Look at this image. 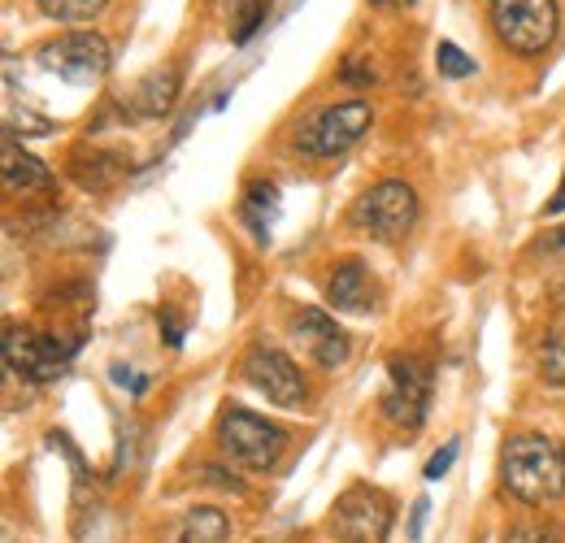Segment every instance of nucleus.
I'll use <instances>...</instances> for the list:
<instances>
[{"label": "nucleus", "mask_w": 565, "mask_h": 543, "mask_svg": "<svg viewBox=\"0 0 565 543\" xmlns=\"http://www.w3.org/2000/svg\"><path fill=\"white\" fill-rule=\"evenodd\" d=\"M0 174H4V188L9 192H40V188H53V170L31 157L26 148H18V139L4 131V148H0Z\"/></svg>", "instance_id": "14"}, {"label": "nucleus", "mask_w": 565, "mask_h": 543, "mask_svg": "<svg viewBox=\"0 0 565 543\" xmlns=\"http://www.w3.org/2000/svg\"><path fill=\"white\" fill-rule=\"evenodd\" d=\"M266 13H270V0H235V31H231V40L235 44H248L262 31Z\"/></svg>", "instance_id": "19"}, {"label": "nucleus", "mask_w": 565, "mask_h": 543, "mask_svg": "<svg viewBox=\"0 0 565 543\" xmlns=\"http://www.w3.org/2000/svg\"><path fill=\"white\" fill-rule=\"evenodd\" d=\"M430 405V365L418 356H396L387 365V392H383V417L414 430L423 426Z\"/></svg>", "instance_id": "10"}, {"label": "nucleus", "mask_w": 565, "mask_h": 543, "mask_svg": "<svg viewBox=\"0 0 565 543\" xmlns=\"http://www.w3.org/2000/svg\"><path fill=\"white\" fill-rule=\"evenodd\" d=\"M291 331H296V343H300L322 370H340V365L349 361V352H353L349 331H344L331 313H322V309H300V313L291 318Z\"/></svg>", "instance_id": "11"}, {"label": "nucleus", "mask_w": 565, "mask_h": 543, "mask_svg": "<svg viewBox=\"0 0 565 543\" xmlns=\"http://www.w3.org/2000/svg\"><path fill=\"white\" fill-rule=\"evenodd\" d=\"M226 535H231V518H226L222 509L201 504V509L179 513V518L161 531V543H226Z\"/></svg>", "instance_id": "15"}, {"label": "nucleus", "mask_w": 565, "mask_h": 543, "mask_svg": "<svg viewBox=\"0 0 565 543\" xmlns=\"http://www.w3.org/2000/svg\"><path fill=\"white\" fill-rule=\"evenodd\" d=\"M500 487L522 504H553L565 496V448L548 435H513L500 448Z\"/></svg>", "instance_id": "1"}, {"label": "nucleus", "mask_w": 565, "mask_h": 543, "mask_svg": "<svg viewBox=\"0 0 565 543\" xmlns=\"http://www.w3.org/2000/svg\"><path fill=\"white\" fill-rule=\"evenodd\" d=\"M327 300H331V309H340V313H370L374 309V278L365 270V262H356V257H344L331 278H327Z\"/></svg>", "instance_id": "13"}, {"label": "nucleus", "mask_w": 565, "mask_h": 543, "mask_svg": "<svg viewBox=\"0 0 565 543\" xmlns=\"http://www.w3.org/2000/svg\"><path fill=\"white\" fill-rule=\"evenodd\" d=\"M114 383H122V387H131L136 396H140L143 387H148V379H136V374H131L127 365H118V370H114Z\"/></svg>", "instance_id": "26"}, {"label": "nucleus", "mask_w": 565, "mask_h": 543, "mask_svg": "<svg viewBox=\"0 0 565 543\" xmlns=\"http://www.w3.org/2000/svg\"><path fill=\"white\" fill-rule=\"evenodd\" d=\"M544 213H565V174H562V183H557V196L544 204Z\"/></svg>", "instance_id": "27"}, {"label": "nucleus", "mask_w": 565, "mask_h": 543, "mask_svg": "<svg viewBox=\"0 0 565 543\" xmlns=\"http://www.w3.org/2000/svg\"><path fill=\"white\" fill-rule=\"evenodd\" d=\"M540 248H565V231H562V235H553L548 244H540Z\"/></svg>", "instance_id": "28"}, {"label": "nucleus", "mask_w": 565, "mask_h": 543, "mask_svg": "<svg viewBox=\"0 0 565 543\" xmlns=\"http://www.w3.org/2000/svg\"><path fill=\"white\" fill-rule=\"evenodd\" d=\"M374 123V109L365 100H340V105H327L318 109L300 131H296V148L305 157H340L349 152L356 139L370 131Z\"/></svg>", "instance_id": "6"}, {"label": "nucleus", "mask_w": 565, "mask_h": 543, "mask_svg": "<svg viewBox=\"0 0 565 543\" xmlns=\"http://www.w3.org/2000/svg\"><path fill=\"white\" fill-rule=\"evenodd\" d=\"M71 343H62L57 336H40L31 327H9L4 331V365L26 379V383H53L62 379L66 361H71Z\"/></svg>", "instance_id": "9"}, {"label": "nucleus", "mask_w": 565, "mask_h": 543, "mask_svg": "<svg viewBox=\"0 0 565 543\" xmlns=\"http://www.w3.org/2000/svg\"><path fill=\"white\" fill-rule=\"evenodd\" d=\"M495 40L518 57H540L562 26L557 0H492L488 4Z\"/></svg>", "instance_id": "4"}, {"label": "nucleus", "mask_w": 565, "mask_h": 543, "mask_svg": "<svg viewBox=\"0 0 565 543\" xmlns=\"http://www.w3.org/2000/svg\"><path fill=\"white\" fill-rule=\"evenodd\" d=\"M244 379L279 408H300L309 401V383H305L300 365L287 352L270 348V343H253L244 352Z\"/></svg>", "instance_id": "7"}, {"label": "nucleus", "mask_w": 565, "mask_h": 543, "mask_svg": "<svg viewBox=\"0 0 565 543\" xmlns=\"http://www.w3.org/2000/svg\"><path fill=\"white\" fill-rule=\"evenodd\" d=\"M344 78H349V83H356V87H370V83H374V70L349 62V66H344Z\"/></svg>", "instance_id": "25"}, {"label": "nucleus", "mask_w": 565, "mask_h": 543, "mask_svg": "<svg viewBox=\"0 0 565 543\" xmlns=\"http://www.w3.org/2000/svg\"><path fill=\"white\" fill-rule=\"evenodd\" d=\"M504 543H562V531L553 522H540V518H526V522H513L504 531Z\"/></svg>", "instance_id": "20"}, {"label": "nucleus", "mask_w": 565, "mask_h": 543, "mask_svg": "<svg viewBox=\"0 0 565 543\" xmlns=\"http://www.w3.org/2000/svg\"><path fill=\"white\" fill-rule=\"evenodd\" d=\"M35 4H40V13L53 18V22H92V18L105 13L109 0H35Z\"/></svg>", "instance_id": "18"}, {"label": "nucleus", "mask_w": 565, "mask_h": 543, "mask_svg": "<svg viewBox=\"0 0 565 543\" xmlns=\"http://www.w3.org/2000/svg\"><path fill=\"white\" fill-rule=\"evenodd\" d=\"M217 444L226 453V461H235L239 470H253V475H266L275 470L287 448V435L282 426L248 413V408H226L217 417Z\"/></svg>", "instance_id": "3"}, {"label": "nucleus", "mask_w": 565, "mask_h": 543, "mask_svg": "<svg viewBox=\"0 0 565 543\" xmlns=\"http://www.w3.org/2000/svg\"><path fill=\"white\" fill-rule=\"evenodd\" d=\"M179 92H183V70L174 66H157L148 70L140 83L127 92V109L136 118H166L174 105H179Z\"/></svg>", "instance_id": "12"}, {"label": "nucleus", "mask_w": 565, "mask_h": 543, "mask_svg": "<svg viewBox=\"0 0 565 543\" xmlns=\"http://www.w3.org/2000/svg\"><path fill=\"white\" fill-rule=\"evenodd\" d=\"M40 66L57 78H66L74 87H92L100 83L114 66V49L100 31H66L57 40H49L40 49Z\"/></svg>", "instance_id": "5"}, {"label": "nucleus", "mask_w": 565, "mask_h": 543, "mask_svg": "<svg viewBox=\"0 0 565 543\" xmlns=\"http://www.w3.org/2000/svg\"><path fill=\"white\" fill-rule=\"evenodd\" d=\"M405 4H414V0H405Z\"/></svg>", "instance_id": "29"}, {"label": "nucleus", "mask_w": 565, "mask_h": 543, "mask_svg": "<svg viewBox=\"0 0 565 543\" xmlns=\"http://www.w3.org/2000/svg\"><path fill=\"white\" fill-rule=\"evenodd\" d=\"M418 213H423V204H418V192L409 183L383 179V183H374L356 196L353 209H349V222L356 231H365L370 239L396 244L418 226Z\"/></svg>", "instance_id": "2"}, {"label": "nucleus", "mask_w": 565, "mask_h": 543, "mask_svg": "<svg viewBox=\"0 0 565 543\" xmlns=\"http://www.w3.org/2000/svg\"><path fill=\"white\" fill-rule=\"evenodd\" d=\"M331 531L344 543H383L387 531H392V504H387V496L379 487H365V482L349 487L335 500Z\"/></svg>", "instance_id": "8"}, {"label": "nucleus", "mask_w": 565, "mask_h": 543, "mask_svg": "<svg viewBox=\"0 0 565 543\" xmlns=\"http://www.w3.org/2000/svg\"><path fill=\"white\" fill-rule=\"evenodd\" d=\"M157 327H161V336H166L170 348H179V343H183V318H179L174 309H161V313H157Z\"/></svg>", "instance_id": "23"}, {"label": "nucleus", "mask_w": 565, "mask_h": 543, "mask_svg": "<svg viewBox=\"0 0 565 543\" xmlns=\"http://www.w3.org/2000/svg\"><path fill=\"white\" fill-rule=\"evenodd\" d=\"M275 213H279V188H275V183H262V179H253V183L244 188L239 217L248 222V231H253V239H257V244H266V239H270Z\"/></svg>", "instance_id": "16"}, {"label": "nucleus", "mask_w": 565, "mask_h": 543, "mask_svg": "<svg viewBox=\"0 0 565 543\" xmlns=\"http://www.w3.org/2000/svg\"><path fill=\"white\" fill-rule=\"evenodd\" d=\"M457 453H461V444H457V439H448V444H444V448H439V453H435V457L426 461V470H423V475L430 478V482H439V478H444V475H448V470H452V461H457Z\"/></svg>", "instance_id": "22"}, {"label": "nucleus", "mask_w": 565, "mask_h": 543, "mask_svg": "<svg viewBox=\"0 0 565 543\" xmlns=\"http://www.w3.org/2000/svg\"><path fill=\"white\" fill-rule=\"evenodd\" d=\"M540 374H544V383H553V387H562L565 383V318L553 322V331H548V340H544Z\"/></svg>", "instance_id": "17"}, {"label": "nucleus", "mask_w": 565, "mask_h": 543, "mask_svg": "<svg viewBox=\"0 0 565 543\" xmlns=\"http://www.w3.org/2000/svg\"><path fill=\"white\" fill-rule=\"evenodd\" d=\"M426 509H430V504H426V500H418V504H414V513H409V540H423Z\"/></svg>", "instance_id": "24"}, {"label": "nucleus", "mask_w": 565, "mask_h": 543, "mask_svg": "<svg viewBox=\"0 0 565 543\" xmlns=\"http://www.w3.org/2000/svg\"><path fill=\"white\" fill-rule=\"evenodd\" d=\"M435 66L444 78H470L475 74V57H466L452 40H439V49H435Z\"/></svg>", "instance_id": "21"}]
</instances>
